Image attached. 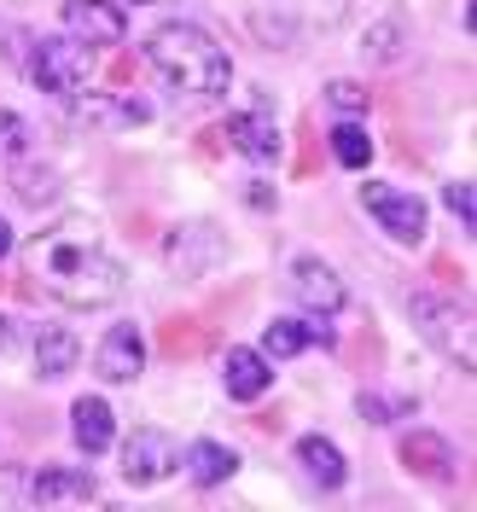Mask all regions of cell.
Here are the masks:
<instances>
[{
  "instance_id": "cell-13",
  "label": "cell",
  "mask_w": 477,
  "mask_h": 512,
  "mask_svg": "<svg viewBox=\"0 0 477 512\" xmlns=\"http://www.w3.org/2000/svg\"><path fill=\"white\" fill-rule=\"evenodd\" d=\"M309 344H332V332L315 326V320H297V315L268 320V332H262V355L268 361H291V355H303Z\"/></svg>"
},
{
  "instance_id": "cell-8",
  "label": "cell",
  "mask_w": 477,
  "mask_h": 512,
  "mask_svg": "<svg viewBox=\"0 0 477 512\" xmlns=\"http://www.w3.org/2000/svg\"><path fill=\"white\" fill-rule=\"evenodd\" d=\"M128 30L123 6L111 0H64V35L82 41V47H117Z\"/></svg>"
},
{
  "instance_id": "cell-25",
  "label": "cell",
  "mask_w": 477,
  "mask_h": 512,
  "mask_svg": "<svg viewBox=\"0 0 477 512\" xmlns=\"http://www.w3.org/2000/svg\"><path fill=\"white\" fill-rule=\"evenodd\" d=\"M448 210L460 216V227H477V210H472V187H466V181H448Z\"/></svg>"
},
{
  "instance_id": "cell-1",
  "label": "cell",
  "mask_w": 477,
  "mask_h": 512,
  "mask_svg": "<svg viewBox=\"0 0 477 512\" xmlns=\"http://www.w3.org/2000/svg\"><path fill=\"white\" fill-rule=\"evenodd\" d=\"M30 262H35V280L70 309H105L123 291V268L99 251L94 239H76V233H47L30 251Z\"/></svg>"
},
{
  "instance_id": "cell-11",
  "label": "cell",
  "mask_w": 477,
  "mask_h": 512,
  "mask_svg": "<svg viewBox=\"0 0 477 512\" xmlns=\"http://www.w3.org/2000/svg\"><path fill=\"white\" fill-rule=\"evenodd\" d=\"M146 373V338H140V326L123 320V326H111L105 332V344H99V379L111 384H128Z\"/></svg>"
},
{
  "instance_id": "cell-2",
  "label": "cell",
  "mask_w": 477,
  "mask_h": 512,
  "mask_svg": "<svg viewBox=\"0 0 477 512\" xmlns=\"http://www.w3.org/2000/svg\"><path fill=\"white\" fill-rule=\"evenodd\" d=\"M146 64L175 94H192V99H222L227 76H233L222 41L210 30H198V24H187V18H169V24L146 35Z\"/></svg>"
},
{
  "instance_id": "cell-20",
  "label": "cell",
  "mask_w": 477,
  "mask_h": 512,
  "mask_svg": "<svg viewBox=\"0 0 477 512\" xmlns=\"http://www.w3.org/2000/svg\"><path fill=\"white\" fill-rule=\"evenodd\" d=\"M239 472V454L222 443H192L187 448V478L198 483V489H216V483H227Z\"/></svg>"
},
{
  "instance_id": "cell-14",
  "label": "cell",
  "mask_w": 477,
  "mask_h": 512,
  "mask_svg": "<svg viewBox=\"0 0 477 512\" xmlns=\"http://www.w3.org/2000/svg\"><path fill=\"white\" fill-rule=\"evenodd\" d=\"M70 431H76V448H82V454H105L111 437H117L111 402H105V396H82V402L70 408Z\"/></svg>"
},
{
  "instance_id": "cell-23",
  "label": "cell",
  "mask_w": 477,
  "mask_h": 512,
  "mask_svg": "<svg viewBox=\"0 0 477 512\" xmlns=\"http://www.w3.org/2000/svg\"><path fill=\"white\" fill-rule=\"evenodd\" d=\"M355 408H361V419H373V425H390L396 414H408L414 402H408V396H379V390H361V402H355Z\"/></svg>"
},
{
  "instance_id": "cell-6",
  "label": "cell",
  "mask_w": 477,
  "mask_h": 512,
  "mask_svg": "<svg viewBox=\"0 0 477 512\" xmlns=\"http://www.w3.org/2000/svg\"><path fill=\"white\" fill-rule=\"evenodd\" d=\"M291 297H297L315 320L338 315V309L350 303V291H344V280H338V268H326L320 256H297V262H291Z\"/></svg>"
},
{
  "instance_id": "cell-4",
  "label": "cell",
  "mask_w": 477,
  "mask_h": 512,
  "mask_svg": "<svg viewBox=\"0 0 477 512\" xmlns=\"http://www.w3.org/2000/svg\"><path fill=\"white\" fill-rule=\"evenodd\" d=\"M24 64H30V76H35V88H41V94H53V99L70 105L76 94H88L94 47H82V41H70V35H53V41H35Z\"/></svg>"
},
{
  "instance_id": "cell-16",
  "label": "cell",
  "mask_w": 477,
  "mask_h": 512,
  "mask_svg": "<svg viewBox=\"0 0 477 512\" xmlns=\"http://www.w3.org/2000/svg\"><path fill=\"white\" fill-rule=\"evenodd\" d=\"M70 111L82 117V123H99V128H134V123H146L152 117V105L146 99H117V94H76L70 99Z\"/></svg>"
},
{
  "instance_id": "cell-24",
  "label": "cell",
  "mask_w": 477,
  "mask_h": 512,
  "mask_svg": "<svg viewBox=\"0 0 477 512\" xmlns=\"http://www.w3.org/2000/svg\"><path fill=\"white\" fill-rule=\"evenodd\" d=\"M326 99H332V111H344V117H361V111H367V88H361V82H326Z\"/></svg>"
},
{
  "instance_id": "cell-22",
  "label": "cell",
  "mask_w": 477,
  "mask_h": 512,
  "mask_svg": "<svg viewBox=\"0 0 477 512\" xmlns=\"http://www.w3.org/2000/svg\"><path fill=\"white\" fill-rule=\"evenodd\" d=\"M30 152V123L18 111H0V163H18Z\"/></svg>"
},
{
  "instance_id": "cell-15",
  "label": "cell",
  "mask_w": 477,
  "mask_h": 512,
  "mask_svg": "<svg viewBox=\"0 0 477 512\" xmlns=\"http://www.w3.org/2000/svg\"><path fill=\"white\" fill-rule=\"evenodd\" d=\"M402 466H408L414 478L448 483L454 478V448H448L437 431H408V437H402Z\"/></svg>"
},
{
  "instance_id": "cell-19",
  "label": "cell",
  "mask_w": 477,
  "mask_h": 512,
  "mask_svg": "<svg viewBox=\"0 0 477 512\" xmlns=\"http://www.w3.org/2000/svg\"><path fill=\"white\" fill-rule=\"evenodd\" d=\"M76 355H82V344L70 326H41V338H35V373L41 379H64L76 367Z\"/></svg>"
},
{
  "instance_id": "cell-3",
  "label": "cell",
  "mask_w": 477,
  "mask_h": 512,
  "mask_svg": "<svg viewBox=\"0 0 477 512\" xmlns=\"http://www.w3.org/2000/svg\"><path fill=\"white\" fill-rule=\"evenodd\" d=\"M408 315H414L419 338H425L431 350H443L460 373L477 367V315L460 303V297H448V291H414Z\"/></svg>"
},
{
  "instance_id": "cell-21",
  "label": "cell",
  "mask_w": 477,
  "mask_h": 512,
  "mask_svg": "<svg viewBox=\"0 0 477 512\" xmlns=\"http://www.w3.org/2000/svg\"><path fill=\"white\" fill-rule=\"evenodd\" d=\"M332 158L344 163V169H367V163H373V140H367V128L361 123H338L332 128Z\"/></svg>"
},
{
  "instance_id": "cell-27",
  "label": "cell",
  "mask_w": 477,
  "mask_h": 512,
  "mask_svg": "<svg viewBox=\"0 0 477 512\" xmlns=\"http://www.w3.org/2000/svg\"><path fill=\"white\" fill-rule=\"evenodd\" d=\"M251 204H256V210H274V192H268L262 181H256V187H251Z\"/></svg>"
},
{
  "instance_id": "cell-26",
  "label": "cell",
  "mask_w": 477,
  "mask_h": 512,
  "mask_svg": "<svg viewBox=\"0 0 477 512\" xmlns=\"http://www.w3.org/2000/svg\"><path fill=\"white\" fill-rule=\"evenodd\" d=\"M6 53H12V59H30V35L12 30V35H6Z\"/></svg>"
},
{
  "instance_id": "cell-28",
  "label": "cell",
  "mask_w": 477,
  "mask_h": 512,
  "mask_svg": "<svg viewBox=\"0 0 477 512\" xmlns=\"http://www.w3.org/2000/svg\"><path fill=\"white\" fill-rule=\"evenodd\" d=\"M12 344H18V332H12V320H6V315H0V355H6V350H12Z\"/></svg>"
},
{
  "instance_id": "cell-18",
  "label": "cell",
  "mask_w": 477,
  "mask_h": 512,
  "mask_svg": "<svg viewBox=\"0 0 477 512\" xmlns=\"http://www.w3.org/2000/svg\"><path fill=\"white\" fill-rule=\"evenodd\" d=\"M30 495L41 507H53V501H94V478L82 466H47V472H35Z\"/></svg>"
},
{
  "instance_id": "cell-9",
  "label": "cell",
  "mask_w": 477,
  "mask_h": 512,
  "mask_svg": "<svg viewBox=\"0 0 477 512\" xmlns=\"http://www.w3.org/2000/svg\"><path fill=\"white\" fill-rule=\"evenodd\" d=\"M361 204L384 222L390 239H402V245H419L425 239V198L396 192V187H361Z\"/></svg>"
},
{
  "instance_id": "cell-7",
  "label": "cell",
  "mask_w": 477,
  "mask_h": 512,
  "mask_svg": "<svg viewBox=\"0 0 477 512\" xmlns=\"http://www.w3.org/2000/svg\"><path fill=\"white\" fill-rule=\"evenodd\" d=\"M175 460H181V454H175V437L146 425V431H134V437L123 443V478L134 483V489H146V483L169 478V472H175Z\"/></svg>"
},
{
  "instance_id": "cell-17",
  "label": "cell",
  "mask_w": 477,
  "mask_h": 512,
  "mask_svg": "<svg viewBox=\"0 0 477 512\" xmlns=\"http://www.w3.org/2000/svg\"><path fill=\"white\" fill-rule=\"evenodd\" d=\"M297 466H303L309 483H320V489H344V483H350V460H344V448L326 443V437H297Z\"/></svg>"
},
{
  "instance_id": "cell-10",
  "label": "cell",
  "mask_w": 477,
  "mask_h": 512,
  "mask_svg": "<svg viewBox=\"0 0 477 512\" xmlns=\"http://www.w3.org/2000/svg\"><path fill=\"white\" fill-rule=\"evenodd\" d=\"M227 140H233L239 158H251V163H274L280 152H286V134H280V123L268 117V105L227 117Z\"/></svg>"
},
{
  "instance_id": "cell-29",
  "label": "cell",
  "mask_w": 477,
  "mask_h": 512,
  "mask_svg": "<svg viewBox=\"0 0 477 512\" xmlns=\"http://www.w3.org/2000/svg\"><path fill=\"white\" fill-rule=\"evenodd\" d=\"M0 256H12V222L0 216Z\"/></svg>"
},
{
  "instance_id": "cell-5",
  "label": "cell",
  "mask_w": 477,
  "mask_h": 512,
  "mask_svg": "<svg viewBox=\"0 0 477 512\" xmlns=\"http://www.w3.org/2000/svg\"><path fill=\"white\" fill-rule=\"evenodd\" d=\"M163 256H169V268H175V274L204 280V274H216V268H222V256H227L222 227H216V222H181L175 233H169Z\"/></svg>"
},
{
  "instance_id": "cell-12",
  "label": "cell",
  "mask_w": 477,
  "mask_h": 512,
  "mask_svg": "<svg viewBox=\"0 0 477 512\" xmlns=\"http://www.w3.org/2000/svg\"><path fill=\"white\" fill-rule=\"evenodd\" d=\"M222 384H227V396H233V402H256V396L274 384V373H268V355L233 344V350L222 355Z\"/></svg>"
}]
</instances>
